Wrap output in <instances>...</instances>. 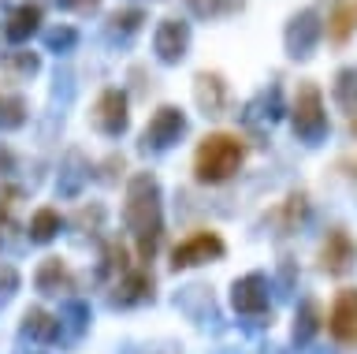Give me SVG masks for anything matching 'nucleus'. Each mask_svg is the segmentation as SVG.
Here are the masks:
<instances>
[{
  "instance_id": "nucleus-3",
  "label": "nucleus",
  "mask_w": 357,
  "mask_h": 354,
  "mask_svg": "<svg viewBox=\"0 0 357 354\" xmlns=\"http://www.w3.org/2000/svg\"><path fill=\"white\" fill-rule=\"evenodd\" d=\"M287 116H290V131H294V138L305 142V146H320V142L328 138V131H331L324 94H320V86L309 82V79L298 82L294 101H290Z\"/></svg>"
},
{
  "instance_id": "nucleus-4",
  "label": "nucleus",
  "mask_w": 357,
  "mask_h": 354,
  "mask_svg": "<svg viewBox=\"0 0 357 354\" xmlns=\"http://www.w3.org/2000/svg\"><path fill=\"white\" fill-rule=\"evenodd\" d=\"M190 131V116L183 112L178 105H160L156 112L149 116L142 138H138V153L142 157H164L167 149H175L178 142L186 138Z\"/></svg>"
},
{
  "instance_id": "nucleus-5",
  "label": "nucleus",
  "mask_w": 357,
  "mask_h": 354,
  "mask_svg": "<svg viewBox=\"0 0 357 354\" xmlns=\"http://www.w3.org/2000/svg\"><path fill=\"white\" fill-rule=\"evenodd\" d=\"M283 116H287V101H283V86H279V82H268L264 90H257L250 101L242 105V112H238L242 127H250L253 135H261V138H264Z\"/></svg>"
},
{
  "instance_id": "nucleus-7",
  "label": "nucleus",
  "mask_w": 357,
  "mask_h": 354,
  "mask_svg": "<svg viewBox=\"0 0 357 354\" xmlns=\"http://www.w3.org/2000/svg\"><path fill=\"white\" fill-rule=\"evenodd\" d=\"M89 124L105 138H123L130 127V97L123 90H116V86L100 90L93 101V112H89Z\"/></svg>"
},
{
  "instance_id": "nucleus-27",
  "label": "nucleus",
  "mask_w": 357,
  "mask_h": 354,
  "mask_svg": "<svg viewBox=\"0 0 357 354\" xmlns=\"http://www.w3.org/2000/svg\"><path fill=\"white\" fill-rule=\"evenodd\" d=\"M105 220H108L105 202H89V205H78V209H75V216L67 220V224H71V231H78V242H86V235L93 239L97 231L105 228Z\"/></svg>"
},
{
  "instance_id": "nucleus-40",
  "label": "nucleus",
  "mask_w": 357,
  "mask_h": 354,
  "mask_svg": "<svg viewBox=\"0 0 357 354\" xmlns=\"http://www.w3.org/2000/svg\"><path fill=\"white\" fill-rule=\"evenodd\" d=\"M354 135H357V119H354Z\"/></svg>"
},
{
  "instance_id": "nucleus-36",
  "label": "nucleus",
  "mask_w": 357,
  "mask_h": 354,
  "mask_svg": "<svg viewBox=\"0 0 357 354\" xmlns=\"http://www.w3.org/2000/svg\"><path fill=\"white\" fill-rule=\"evenodd\" d=\"M19 291V272L11 265H0V306H8Z\"/></svg>"
},
{
  "instance_id": "nucleus-19",
  "label": "nucleus",
  "mask_w": 357,
  "mask_h": 354,
  "mask_svg": "<svg viewBox=\"0 0 357 354\" xmlns=\"http://www.w3.org/2000/svg\"><path fill=\"white\" fill-rule=\"evenodd\" d=\"M56 320H60V343H75L82 339L89 332V320H93V314H89V302L86 298H63L60 314H56Z\"/></svg>"
},
{
  "instance_id": "nucleus-20",
  "label": "nucleus",
  "mask_w": 357,
  "mask_h": 354,
  "mask_svg": "<svg viewBox=\"0 0 357 354\" xmlns=\"http://www.w3.org/2000/svg\"><path fill=\"white\" fill-rule=\"evenodd\" d=\"M41 30V4H19L11 8L8 23H4V41H11V45H22V41H30L33 34Z\"/></svg>"
},
{
  "instance_id": "nucleus-2",
  "label": "nucleus",
  "mask_w": 357,
  "mask_h": 354,
  "mask_svg": "<svg viewBox=\"0 0 357 354\" xmlns=\"http://www.w3.org/2000/svg\"><path fill=\"white\" fill-rule=\"evenodd\" d=\"M245 164V142L231 131H212L194 149V179L201 186H223Z\"/></svg>"
},
{
  "instance_id": "nucleus-9",
  "label": "nucleus",
  "mask_w": 357,
  "mask_h": 354,
  "mask_svg": "<svg viewBox=\"0 0 357 354\" xmlns=\"http://www.w3.org/2000/svg\"><path fill=\"white\" fill-rule=\"evenodd\" d=\"M190 41H194V30H190L186 19H160L153 30V52L164 68H178L186 60Z\"/></svg>"
},
{
  "instance_id": "nucleus-11",
  "label": "nucleus",
  "mask_w": 357,
  "mask_h": 354,
  "mask_svg": "<svg viewBox=\"0 0 357 354\" xmlns=\"http://www.w3.org/2000/svg\"><path fill=\"white\" fill-rule=\"evenodd\" d=\"M268 291H272V280L264 272H245L231 283V306L238 317H264L268 314Z\"/></svg>"
},
{
  "instance_id": "nucleus-26",
  "label": "nucleus",
  "mask_w": 357,
  "mask_h": 354,
  "mask_svg": "<svg viewBox=\"0 0 357 354\" xmlns=\"http://www.w3.org/2000/svg\"><path fill=\"white\" fill-rule=\"evenodd\" d=\"M60 228H63V216L56 213V209L41 205V209H33V216L26 224V239L38 242V246H45V242H52L56 235H60Z\"/></svg>"
},
{
  "instance_id": "nucleus-29",
  "label": "nucleus",
  "mask_w": 357,
  "mask_h": 354,
  "mask_svg": "<svg viewBox=\"0 0 357 354\" xmlns=\"http://www.w3.org/2000/svg\"><path fill=\"white\" fill-rule=\"evenodd\" d=\"M186 8L197 19H231L245 8V0H186Z\"/></svg>"
},
{
  "instance_id": "nucleus-37",
  "label": "nucleus",
  "mask_w": 357,
  "mask_h": 354,
  "mask_svg": "<svg viewBox=\"0 0 357 354\" xmlns=\"http://www.w3.org/2000/svg\"><path fill=\"white\" fill-rule=\"evenodd\" d=\"M56 8H63V12H78V15H89L100 8V0H56Z\"/></svg>"
},
{
  "instance_id": "nucleus-30",
  "label": "nucleus",
  "mask_w": 357,
  "mask_h": 354,
  "mask_svg": "<svg viewBox=\"0 0 357 354\" xmlns=\"http://www.w3.org/2000/svg\"><path fill=\"white\" fill-rule=\"evenodd\" d=\"M298 261L294 258H279V269H275V280H272V291H275V298L279 302H290L294 298V291H298Z\"/></svg>"
},
{
  "instance_id": "nucleus-42",
  "label": "nucleus",
  "mask_w": 357,
  "mask_h": 354,
  "mask_svg": "<svg viewBox=\"0 0 357 354\" xmlns=\"http://www.w3.org/2000/svg\"><path fill=\"white\" fill-rule=\"evenodd\" d=\"M0 4H4V0H0Z\"/></svg>"
},
{
  "instance_id": "nucleus-33",
  "label": "nucleus",
  "mask_w": 357,
  "mask_h": 354,
  "mask_svg": "<svg viewBox=\"0 0 357 354\" xmlns=\"http://www.w3.org/2000/svg\"><path fill=\"white\" fill-rule=\"evenodd\" d=\"M26 124V101L19 94L0 97V131H19Z\"/></svg>"
},
{
  "instance_id": "nucleus-13",
  "label": "nucleus",
  "mask_w": 357,
  "mask_h": 354,
  "mask_svg": "<svg viewBox=\"0 0 357 354\" xmlns=\"http://www.w3.org/2000/svg\"><path fill=\"white\" fill-rule=\"evenodd\" d=\"M328 332L339 347H357V287L335 295L331 314H328Z\"/></svg>"
},
{
  "instance_id": "nucleus-18",
  "label": "nucleus",
  "mask_w": 357,
  "mask_h": 354,
  "mask_svg": "<svg viewBox=\"0 0 357 354\" xmlns=\"http://www.w3.org/2000/svg\"><path fill=\"white\" fill-rule=\"evenodd\" d=\"M145 8H119V12H112L105 19V38H108V45H119V49H127L134 38L142 34V27H145Z\"/></svg>"
},
{
  "instance_id": "nucleus-10",
  "label": "nucleus",
  "mask_w": 357,
  "mask_h": 354,
  "mask_svg": "<svg viewBox=\"0 0 357 354\" xmlns=\"http://www.w3.org/2000/svg\"><path fill=\"white\" fill-rule=\"evenodd\" d=\"M105 302H108V309H134V306L153 302V272L149 269H127L108 283Z\"/></svg>"
},
{
  "instance_id": "nucleus-22",
  "label": "nucleus",
  "mask_w": 357,
  "mask_h": 354,
  "mask_svg": "<svg viewBox=\"0 0 357 354\" xmlns=\"http://www.w3.org/2000/svg\"><path fill=\"white\" fill-rule=\"evenodd\" d=\"M324 34L335 45H346L357 34V0H335V8L328 12V23H324Z\"/></svg>"
},
{
  "instance_id": "nucleus-31",
  "label": "nucleus",
  "mask_w": 357,
  "mask_h": 354,
  "mask_svg": "<svg viewBox=\"0 0 357 354\" xmlns=\"http://www.w3.org/2000/svg\"><path fill=\"white\" fill-rule=\"evenodd\" d=\"M4 71L11 79H33V75L41 71V57L38 52H26V49H15L4 57Z\"/></svg>"
},
{
  "instance_id": "nucleus-16",
  "label": "nucleus",
  "mask_w": 357,
  "mask_h": 354,
  "mask_svg": "<svg viewBox=\"0 0 357 354\" xmlns=\"http://www.w3.org/2000/svg\"><path fill=\"white\" fill-rule=\"evenodd\" d=\"M194 101L205 116H223L231 105V90H227V79L220 71H197L194 75Z\"/></svg>"
},
{
  "instance_id": "nucleus-14",
  "label": "nucleus",
  "mask_w": 357,
  "mask_h": 354,
  "mask_svg": "<svg viewBox=\"0 0 357 354\" xmlns=\"http://www.w3.org/2000/svg\"><path fill=\"white\" fill-rule=\"evenodd\" d=\"M317 258H320V269L328 276H346L354 269V261H357V242L350 239V231H346V228H331L328 239L320 242Z\"/></svg>"
},
{
  "instance_id": "nucleus-35",
  "label": "nucleus",
  "mask_w": 357,
  "mask_h": 354,
  "mask_svg": "<svg viewBox=\"0 0 357 354\" xmlns=\"http://www.w3.org/2000/svg\"><path fill=\"white\" fill-rule=\"evenodd\" d=\"M71 97H75V75L71 71H67V68H60V71H56V79H52V101H71Z\"/></svg>"
},
{
  "instance_id": "nucleus-15",
  "label": "nucleus",
  "mask_w": 357,
  "mask_h": 354,
  "mask_svg": "<svg viewBox=\"0 0 357 354\" xmlns=\"http://www.w3.org/2000/svg\"><path fill=\"white\" fill-rule=\"evenodd\" d=\"M175 309H183V314L194 320V325L208 328L220 320V309H216V295H212V287L205 283H186L175 291Z\"/></svg>"
},
{
  "instance_id": "nucleus-17",
  "label": "nucleus",
  "mask_w": 357,
  "mask_h": 354,
  "mask_svg": "<svg viewBox=\"0 0 357 354\" xmlns=\"http://www.w3.org/2000/svg\"><path fill=\"white\" fill-rule=\"evenodd\" d=\"M89 157L78 146H71V149H63V157H60V175H56V194L60 198H78L86 191V183H89Z\"/></svg>"
},
{
  "instance_id": "nucleus-39",
  "label": "nucleus",
  "mask_w": 357,
  "mask_h": 354,
  "mask_svg": "<svg viewBox=\"0 0 357 354\" xmlns=\"http://www.w3.org/2000/svg\"><path fill=\"white\" fill-rule=\"evenodd\" d=\"M335 168H339L346 179H350L354 186H357V157H339V164H335Z\"/></svg>"
},
{
  "instance_id": "nucleus-24",
  "label": "nucleus",
  "mask_w": 357,
  "mask_h": 354,
  "mask_svg": "<svg viewBox=\"0 0 357 354\" xmlns=\"http://www.w3.org/2000/svg\"><path fill=\"white\" fill-rule=\"evenodd\" d=\"M320 325H324L320 302H312V298L298 302V309H294V328H290V339H294V347H309L312 336L320 332Z\"/></svg>"
},
{
  "instance_id": "nucleus-23",
  "label": "nucleus",
  "mask_w": 357,
  "mask_h": 354,
  "mask_svg": "<svg viewBox=\"0 0 357 354\" xmlns=\"http://www.w3.org/2000/svg\"><path fill=\"white\" fill-rule=\"evenodd\" d=\"M71 269L60 261V258H45L38 265V272H33V287H38L41 295H67L71 291Z\"/></svg>"
},
{
  "instance_id": "nucleus-41",
  "label": "nucleus",
  "mask_w": 357,
  "mask_h": 354,
  "mask_svg": "<svg viewBox=\"0 0 357 354\" xmlns=\"http://www.w3.org/2000/svg\"><path fill=\"white\" fill-rule=\"evenodd\" d=\"M0 34H4V27H0Z\"/></svg>"
},
{
  "instance_id": "nucleus-28",
  "label": "nucleus",
  "mask_w": 357,
  "mask_h": 354,
  "mask_svg": "<svg viewBox=\"0 0 357 354\" xmlns=\"http://www.w3.org/2000/svg\"><path fill=\"white\" fill-rule=\"evenodd\" d=\"M331 101L342 112H357V68H339L331 82Z\"/></svg>"
},
{
  "instance_id": "nucleus-21",
  "label": "nucleus",
  "mask_w": 357,
  "mask_h": 354,
  "mask_svg": "<svg viewBox=\"0 0 357 354\" xmlns=\"http://www.w3.org/2000/svg\"><path fill=\"white\" fill-rule=\"evenodd\" d=\"M19 332H22V339H33V343H60V320L41 306H30L22 314Z\"/></svg>"
},
{
  "instance_id": "nucleus-6",
  "label": "nucleus",
  "mask_w": 357,
  "mask_h": 354,
  "mask_svg": "<svg viewBox=\"0 0 357 354\" xmlns=\"http://www.w3.org/2000/svg\"><path fill=\"white\" fill-rule=\"evenodd\" d=\"M320 38H324V19H320L317 8H301V12H294L283 27V49H287L290 60H309L312 52H317Z\"/></svg>"
},
{
  "instance_id": "nucleus-38",
  "label": "nucleus",
  "mask_w": 357,
  "mask_h": 354,
  "mask_svg": "<svg viewBox=\"0 0 357 354\" xmlns=\"http://www.w3.org/2000/svg\"><path fill=\"white\" fill-rule=\"evenodd\" d=\"M11 172H15V157H11V149L4 146V142H0V183H4Z\"/></svg>"
},
{
  "instance_id": "nucleus-8",
  "label": "nucleus",
  "mask_w": 357,
  "mask_h": 354,
  "mask_svg": "<svg viewBox=\"0 0 357 354\" xmlns=\"http://www.w3.org/2000/svg\"><path fill=\"white\" fill-rule=\"evenodd\" d=\"M227 253V242H223L220 231H194L186 235L178 246L172 250V269L183 272V269H194V265H208V261H220Z\"/></svg>"
},
{
  "instance_id": "nucleus-25",
  "label": "nucleus",
  "mask_w": 357,
  "mask_h": 354,
  "mask_svg": "<svg viewBox=\"0 0 357 354\" xmlns=\"http://www.w3.org/2000/svg\"><path fill=\"white\" fill-rule=\"evenodd\" d=\"M127 269H134L127 246H123L119 239H108L105 250H100V261H97V280H100V283H112L116 276H123Z\"/></svg>"
},
{
  "instance_id": "nucleus-12",
  "label": "nucleus",
  "mask_w": 357,
  "mask_h": 354,
  "mask_svg": "<svg viewBox=\"0 0 357 354\" xmlns=\"http://www.w3.org/2000/svg\"><path fill=\"white\" fill-rule=\"evenodd\" d=\"M305 216H309V194L305 191H290L283 202L264 213V224L272 228L275 239H287V235H294V231H301Z\"/></svg>"
},
{
  "instance_id": "nucleus-34",
  "label": "nucleus",
  "mask_w": 357,
  "mask_h": 354,
  "mask_svg": "<svg viewBox=\"0 0 357 354\" xmlns=\"http://www.w3.org/2000/svg\"><path fill=\"white\" fill-rule=\"evenodd\" d=\"M123 168H127V161H123V153H108V157L100 161V168H97V179L105 183V186H112V183H119Z\"/></svg>"
},
{
  "instance_id": "nucleus-32",
  "label": "nucleus",
  "mask_w": 357,
  "mask_h": 354,
  "mask_svg": "<svg viewBox=\"0 0 357 354\" xmlns=\"http://www.w3.org/2000/svg\"><path fill=\"white\" fill-rule=\"evenodd\" d=\"M41 41H45V52H56V57H63V52H71V49L78 45V30L67 27V23H60V27H49V30H45Z\"/></svg>"
},
{
  "instance_id": "nucleus-1",
  "label": "nucleus",
  "mask_w": 357,
  "mask_h": 354,
  "mask_svg": "<svg viewBox=\"0 0 357 354\" xmlns=\"http://www.w3.org/2000/svg\"><path fill=\"white\" fill-rule=\"evenodd\" d=\"M123 224L138 242V258L153 261L164 242V194H160V179L153 172H134L127 179Z\"/></svg>"
}]
</instances>
